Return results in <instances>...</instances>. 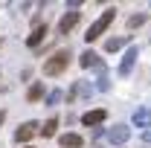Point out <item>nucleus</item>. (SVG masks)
Listing matches in <instances>:
<instances>
[{
  "instance_id": "obj_1",
  "label": "nucleus",
  "mask_w": 151,
  "mask_h": 148,
  "mask_svg": "<svg viewBox=\"0 0 151 148\" xmlns=\"http://www.w3.org/2000/svg\"><path fill=\"white\" fill-rule=\"evenodd\" d=\"M67 64H70V52L67 50H58L55 55H50L44 61V75H61L67 70Z\"/></svg>"
},
{
  "instance_id": "obj_2",
  "label": "nucleus",
  "mask_w": 151,
  "mask_h": 148,
  "mask_svg": "<svg viewBox=\"0 0 151 148\" xmlns=\"http://www.w3.org/2000/svg\"><path fill=\"white\" fill-rule=\"evenodd\" d=\"M113 18H116V9H105V12L90 23V29H87V35H84V38H87V41H96V38H99V35H102V32L113 23Z\"/></svg>"
},
{
  "instance_id": "obj_3",
  "label": "nucleus",
  "mask_w": 151,
  "mask_h": 148,
  "mask_svg": "<svg viewBox=\"0 0 151 148\" xmlns=\"http://www.w3.org/2000/svg\"><path fill=\"white\" fill-rule=\"evenodd\" d=\"M35 134H38V122H23V125L15 131V142H18V145L20 142H29Z\"/></svg>"
},
{
  "instance_id": "obj_4",
  "label": "nucleus",
  "mask_w": 151,
  "mask_h": 148,
  "mask_svg": "<svg viewBox=\"0 0 151 148\" xmlns=\"http://www.w3.org/2000/svg\"><path fill=\"white\" fill-rule=\"evenodd\" d=\"M128 137H131V128H125V125H113V128L108 131V139H111L113 145H125Z\"/></svg>"
},
{
  "instance_id": "obj_5",
  "label": "nucleus",
  "mask_w": 151,
  "mask_h": 148,
  "mask_svg": "<svg viewBox=\"0 0 151 148\" xmlns=\"http://www.w3.org/2000/svg\"><path fill=\"white\" fill-rule=\"evenodd\" d=\"M78 18H81V15H78V12H67V15H64V18L58 20V32H61V35H67V32H70V29H73L76 23H78Z\"/></svg>"
},
{
  "instance_id": "obj_6",
  "label": "nucleus",
  "mask_w": 151,
  "mask_h": 148,
  "mask_svg": "<svg viewBox=\"0 0 151 148\" xmlns=\"http://www.w3.org/2000/svg\"><path fill=\"white\" fill-rule=\"evenodd\" d=\"M78 64H81V67H96L99 73L105 70V64H102V58L96 55V52H90V50H87V52H81V58H78Z\"/></svg>"
},
{
  "instance_id": "obj_7",
  "label": "nucleus",
  "mask_w": 151,
  "mask_h": 148,
  "mask_svg": "<svg viewBox=\"0 0 151 148\" xmlns=\"http://www.w3.org/2000/svg\"><path fill=\"white\" fill-rule=\"evenodd\" d=\"M105 119H108V111H102V108H99V111H87L81 116V122H84L87 128H90V125H102Z\"/></svg>"
},
{
  "instance_id": "obj_8",
  "label": "nucleus",
  "mask_w": 151,
  "mask_h": 148,
  "mask_svg": "<svg viewBox=\"0 0 151 148\" xmlns=\"http://www.w3.org/2000/svg\"><path fill=\"white\" fill-rule=\"evenodd\" d=\"M134 125L137 128H151V108H139V111L134 113Z\"/></svg>"
},
{
  "instance_id": "obj_9",
  "label": "nucleus",
  "mask_w": 151,
  "mask_h": 148,
  "mask_svg": "<svg viewBox=\"0 0 151 148\" xmlns=\"http://www.w3.org/2000/svg\"><path fill=\"white\" fill-rule=\"evenodd\" d=\"M134 61H137V47H131L128 52H125V58H122V64H119V75H128L134 70Z\"/></svg>"
},
{
  "instance_id": "obj_10",
  "label": "nucleus",
  "mask_w": 151,
  "mask_h": 148,
  "mask_svg": "<svg viewBox=\"0 0 151 148\" xmlns=\"http://www.w3.org/2000/svg\"><path fill=\"white\" fill-rule=\"evenodd\" d=\"M58 142H61V148H81L84 145V139H81L78 134H61Z\"/></svg>"
},
{
  "instance_id": "obj_11",
  "label": "nucleus",
  "mask_w": 151,
  "mask_h": 148,
  "mask_svg": "<svg viewBox=\"0 0 151 148\" xmlns=\"http://www.w3.org/2000/svg\"><path fill=\"white\" fill-rule=\"evenodd\" d=\"M44 35H47V26H41V23H38V26H35V32L26 38V44H29V47H38V44L44 41Z\"/></svg>"
},
{
  "instance_id": "obj_12",
  "label": "nucleus",
  "mask_w": 151,
  "mask_h": 148,
  "mask_svg": "<svg viewBox=\"0 0 151 148\" xmlns=\"http://www.w3.org/2000/svg\"><path fill=\"white\" fill-rule=\"evenodd\" d=\"M125 44H128V35L125 38H111V41L105 44V50H108V52H116V50H122Z\"/></svg>"
},
{
  "instance_id": "obj_13",
  "label": "nucleus",
  "mask_w": 151,
  "mask_h": 148,
  "mask_svg": "<svg viewBox=\"0 0 151 148\" xmlns=\"http://www.w3.org/2000/svg\"><path fill=\"white\" fill-rule=\"evenodd\" d=\"M41 96H44V84L38 81V84H32V87H29V93H26V99H29V102H38Z\"/></svg>"
},
{
  "instance_id": "obj_14",
  "label": "nucleus",
  "mask_w": 151,
  "mask_h": 148,
  "mask_svg": "<svg viewBox=\"0 0 151 148\" xmlns=\"http://www.w3.org/2000/svg\"><path fill=\"white\" fill-rule=\"evenodd\" d=\"M55 128H58V119H47V122H44V128H41V134H44V137H52Z\"/></svg>"
},
{
  "instance_id": "obj_15",
  "label": "nucleus",
  "mask_w": 151,
  "mask_h": 148,
  "mask_svg": "<svg viewBox=\"0 0 151 148\" xmlns=\"http://www.w3.org/2000/svg\"><path fill=\"white\" fill-rule=\"evenodd\" d=\"M142 23H145V15H131V18H128V26H131V29L142 26Z\"/></svg>"
},
{
  "instance_id": "obj_16",
  "label": "nucleus",
  "mask_w": 151,
  "mask_h": 148,
  "mask_svg": "<svg viewBox=\"0 0 151 148\" xmlns=\"http://www.w3.org/2000/svg\"><path fill=\"white\" fill-rule=\"evenodd\" d=\"M111 87V81H108V75H105V70H102V75H99V81H96V90H108Z\"/></svg>"
},
{
  "instance_id": "obj_17",
  "label": "nucleus",
  "mask_w": 151,
  "mask_h": 148,
  "mask_svg": "<svg viewBox=\"0 0 151 148\" xmlns=\"http://www.w3.org/2000/svg\"><path fill=\"white\" fill-rule=\"evenodd\" d=\"M61 96H64L61 90H52L50 96H47V105H58V102H61Z\"/></svg>"
},
{
  "instance_id": "obj_18",
  "label": "nucleus",
  "mask_w": 151,
  "mask_h": 148,
  "mask_svg": "<svg viewBox=\"0 0 151 148\" xmlns=\"http://www.w3.org/2000/svg\"><path fill=\"white\" fill-rule=\"evenodd\" d=\"M142 139H145V142H151V128H148V131H142Z\"/></svg>"
},
{
  "instance_id": "obj_19",
  "label": "nucleus",
  "mask_w": 151,
  "mask_h": 148,
  "mask_svg": "<svg viewBox=\"0 0 151 148\" xmlns=\"http://www.w3.org/2000/svg\"><path fill=\"white\" fill-rule=\"evenodd\" d=\"M3 119H6V113H3V111H0V122H3Z\"/></svg>"
},
{
  "instance_id": "obj_20",
  "label": "nucleus",
  "mask_w": 151,
  "mask_h": 148,
  "mask_svg": "<svg viewBox=\"0 0 151 148\" xmlns=\"http://www.w3.org/2000/svg\"><path fill=\"white\" fill-rule=\"evenodd\" d=\"M0 44H3V41H0Z\"/></svg>"
}]
</instances>
